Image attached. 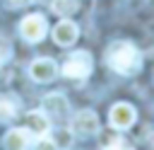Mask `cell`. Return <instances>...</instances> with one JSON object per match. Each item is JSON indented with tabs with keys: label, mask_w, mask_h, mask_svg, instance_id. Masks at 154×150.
Returning <instances> with one entry per match:
<instances>
[{
	"label": "cell",
	"mask_w": 154,
	"mask_h": 150,
	"mask_svg": "<svg viewBox=\"0 0 154 150\" xmlns=\"http://www.w3.org/2000/svg\"><path fill=\"white\" fill-rule=\"evenodd\" d=\"M106 63L120 75H135L142 68V56L130 41H113L106 51Z\"/></svg>",
	"instance_id": "obj_1"
},
{
	"label": "cell",
	"mask_w": 154,
	"mask_h": 150,
	"mask_svg": "<svg viewBox=\"0 0 154 150\" xmlns=\"http://www.w3.org/2000/svg\"><path fill=\"white\" fill-rule=\"evenodd\" d=\"M91 73V56L87 51H75L72 56L65 58L63 63V75L72 77V80H82Z\"/></svg>",
	"instance_id": "obj_2"
},
{
	"label": "cell",
	"mask_w": 154,
	"mask_h": 150,
	"mask_svg": "<svg viewBox=\"0 0 154 150\" xmlns=\"http://www.w3.org/2000/svg\"><path fill=\"white\" fill-rule=\"evenodd\" d=\"M46 19H43V15H29V17H24L22 19V24H19V31H22V36L29 41V44H36V41H41L43 36H46Z\"/></svg>",
	"instance_id": "obj_3"
},
{
	"label": "cell",
	"mask_w": 154,
	"mask_h": 150,
	"mask_svg": "<svg viewBox=\"0 0 154 150\" xmlns=\"http://www.w3.org/2000/svg\"><path fill=\"white\" fill-rule=\"evenodd\" d=\"M135 116H137V114H135V106L128 104V102H118V104H113V106H111V114H108L111 126L118 128V131L130 128V126L135 123Z\"/></svg>",
	"instance_id": "obj_4"
},
{
	"label": "cell",
	"mask_w": 154,
	"mask_h": 150,
	"mask_svg": "<svg viewBox=\"0 0 154 150\" xmlns=\"http://www.w3.org/2000/svg\"><path fill=\"white\" fill-rule=\"evenodd\" d=\"M70 131L77 133V135H91V133H99V116H96L91 109H84V111H79V114L72 116Z\"/></svg>",
	"instance_id": "obj_5"
},
{
	"label": "cell",
	"mask_w": 154,
	"mask_h": 150,
	"mask_svg": "<svg viewBox=\"0 0 154 150\" xmlns=\"http://www.w3.org/2000/svg\"><path fill=\"white\" fill-rule=\"evenodd\" d=\"M29 75H31V80H36V82H51V80L58 75V65H55V60H51V58H38V60H34V63L29 65Z\"/></svg>",
	"instance_id": "obj_6"
},
{
	"label": "cell",
	"mask_w": 154,
	"mask_h": 150,
	"mask_svg": "<svg viewBox=\"0 0 154 150\" xmlns=\"http://www.w3.org/2000/svg\"><path fill=\"white\" fill-rule=\"evenodd\" d=\"M77 34H79V29H77V24L70 22V19H60V22L53 27V41H55L58 46H72V44L77 41Z\"/></svg>",
	"instance_id": "obj_7"
},
{
	"label": "cell",
	"mask_w": 154,
	"mask_h": 150,
	"mask_svg": "<svg viewBox=\"0 0 154 150\" xmlns=\"http://www.w3.org/2000/svg\"><path fill=\"white\" fill-rule=\"evenodd\" d=\"M67 109H70V104H67V99L60 92H53V94H48L43 99V111L48 116H53V119H63L67 114Z\"/></svg>",
	"instance_id": "obj_8"
},
{
	"label": "cell",
	"mask_w": 154,
	"mask_h": 150,
	"mask_svg": "<svg viewBox=\"0 0 154 150\" xmlns=\"http://www.w3.org/2000/svg\"><path fill=\"white\" fill-rule=\"evenodd\" d=\"M29 140H31V133L26 128H12L2 138V145H5V150H26Z\"/></svg>",
	"instance_id": "obj_9"
},
{
	"label": "cell",
	"mask_w": 154,
	"mask_h": 150,
	"mask_svg": "<svg viewBox=\"0 0 154 150\" xmlns=\"http://www.w3.org/2000/svg\"><path fill=\"white\" fill-rule=\"evenodd\" d=\"M26 128H29V133H34V135H46L48 133V114L46 111H41V109H36V111H29L26 114Z\"/></svg>",
	"instance_id": "obj_10"
},
{
	"label": "cell",
	"mask_w": 154,
	"mask_h": 150,
	"mask_svg": "<svg viewBox=\"0 0 154 150\" xmlns=\"http://www.w3.org/2000/svg\"><path fill=\"white\" fill-rule=\"evenodd\" d=\"M77 7H79L77 0H53L51 2V10L55 15H60V17H72L77 12Z\"/></svg>",
	"instance_id": "obj_11"
},
{
	"label": "cell",
	"mask_w": 154,
	"mask_h": 150,
	"mask_svg": "<svg viewBox=\"0 0 154 150\" xmlns=\"http://www.w3.org/2000/svg\"><path fill=\"white\" fill-rule=\"evenodd\" d=\"M99 143H101V148H113V150H120V148H123L120 135L113 133V131H103V133H99Z\"/></svg>",
	"instance_id": "obj_12"
},
{
	"label": "cell",
	"mask_w": 154,
	"mask_h": 150,
	"mask_svg": "<svg viewBox=\"0 0 154 150\" xmlns=\"http://www.w3.org/2000/svg\"><path fill=\"white\" fill-rule=\"evenodd\" d=\"M53 143L58 145V150L60 148H70V143H72V131L67 133V131H55L53 133Z\"/></svg>",
	"instance_id": "obj_13"
},
{
	"label": "cell",
	"mask_w": 154,
	"mask_h": 150,
	"mask_svg": "<svg viewBox=\"0 0 154 150\" xmlns=\"http://www.w3.org/2000/svg\"><path fill=\"white\" fill-rule=\"evenodd\" d=\"M14 111H17V104H14V102H10V99H0V121L12 119Z\"/></svg>",
	"instance_id": "obj_14"
},
{
	"label": "cell",
	"mask_w": 154,
	"mask_h": 150,
	"mask_svg": "<svg viewBox=\"0 0 154 150\" xmlns=\"http://www.w3.org/2000/svg\"><path fill=\"white\" fill-rule=\"evenodd\" d=\"M34 150H58V145L53 143V138H46V135H41V138H38V143L34 145Z\"/></svg>",
	"instance_id": "obj_15"
},
{
	"label": "cell",
	"mask_w": 154,
	"mask_h": 150,
	"mask_svg": "<svg viewBox=\"0 0 154 150\" xmlns=\"http://www.w3.org/2000/svg\"><path fill=\"white\" fill-rule=\"evenodd\" d=\"M7 2H10L12 7H24V5H29L31 0H7Z\"/></svg>",
	"instance_id": "obj_16"
},
{
	"label": "cell",
	"mask_w": 154,
	"mask_h": 150,
	"mask_svg": "<svg viewBox=\"0 0 154 150\" xmlns=\"http://www.w3.org/2000/svg\"><path fill=\"white\" fill-rule=\"evenodd\" d=\"M101 150H113V148H101Z\"/></svg>",
	"instance_id": "obj_17"
}]
</instances>
